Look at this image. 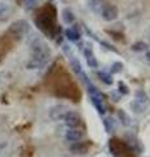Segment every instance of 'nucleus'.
<instances>
[{
  "label": "nucleus",
  "mask_w": 150,
  "mask_h": 157,
  "mask_svg": "<svg viewBox=\"0 0 150 157\" xmlns=\"http://www.w3.org/2000/svg\"><path fill=\"white\" fill-rule=\"evenodd\" d=\"M148 43H145V42H136V43H133L132 46H130V48H132L133 51H136V52H142V51H146L148 50Z\"/></svg>",
  "instance_id": "4468645a"
},
{
  "label": "nucleus",
  "mask_w": 150,
  "mask_h": 157,
  "mask_svg": "<svg viewBox=\"0 0 150 157\" xmlns=\"http://www.w3.org/2000/svg\"><path fill=\"white\" fill-rule=\"evenodd\" d=\"M134 101L141 102V104L146 105V101H148V96H146V93H145L144 90H137L136 93H134Z\"/></svg>",
  "instance_id": "dca6fc26"
},
{
  "label": "nucleus",
  "mask_w": 150,
  "mask_h": 157,
  "mask_svg": "<svg viewBox=\"0 0 150 157\" xmlns=\"http://www.w3.org/2000/svg\"><path fill=\"white\" fill-rule=\"evenodd\" d=\"M101 14H102V18L106 20V21H114V20L118 17V9H116L114 6H102V9H101Z\"/></svg>",
  "instance_id": "20e7f679"
},
{
  "label": "nucleus",
  "mask_w": 150,
  "mask_h": 157,
  "mask_svg": "<svg viewBox=\"0 0 150 157\" xmlns=\"http://www.w3.org/2000/svg\"><path fill=\"white\" fill-rule=\"evenodd\" d=\"M68 157H69V156H68Z\"/></svg>",
  "instance_id": "5701e85b"
},
{
  "label": "nucleus",
  "mask_w": 150,
  "mask_h": 157,
  "mask_svg": "<svg viewBox=\"0 0 150 157\" xmlns=\"http://www.w3.org/2000/svg\"><path fill=\"white\" fill-rule=\"evenodd\" d=\"M123 70V63H114L112 67H111V73H118Z\"/></svg>",
  "instance_id": "aec40b11"
},
{
  "label": "nucleus",
  "mask_w": 150,
  "mask_h": 157,
  "mask_svg": "<svg viewBox=\"0 0 150 157\" xmlns=\"http://www.w3.org/2000/svg\"><path fill=\"white\" fill-rule=\"evenodd\" d=\"M118 89H119V93H122V94H128V93H129V88L125 85L123 81H119Z\"/></svg>",
  "instance_id": "6ab92c4d"
},
{
  "label": "nucleus",
  "mask_w": 150,
  "mask_h": 157,
  "mask_svg": "<svg viewBox=\"0 0 150 157\" xmlns=\"http://www.w3.org/2000/svg\"><path fill=\"white\" fill-rule=\"evenodd\" d=\"M146 59H148V60H150V50L146 52Z\"/></svg>",
  "instance_id": "412c9836"
},
{
  "label": "nucleus",
  "mask_w": 150,
  "mask_h": 157,
  "mask_svg": "<svg viewBox=\"0 0 150 157\" xmlns=\"http://www.w3.org/2000/svg\"><path fill=\"white\" fill-rule=\"evenodd\" d=\"M63 121H64V123L68 128H76V127H79L81 123V117L79 113L68 110L65 113L64 118H63Z\"/></svg>",
  "instance_id": "7ed1b4c3"
},
{
  "label": "nucleus",
  "mask_w": 150,
  "mask_h": 157,
  "mask_svg": "<svg viewBox=\"0 0 150 157\" xmlns=\"http://www.w3.org/2000/svg\"><path fill=\"white\" fill-rule=\"evenodd\" d=\"M84 55L86 58V63H88L89 67H91V68H97V67H98V62H97V58L94 56L91 47L84 48Z\"/></svg>",
  "instance_id": "6e6552de"
},
{
  "label": "nucleus",
  "mask_w": 150,
  "mask_h": 157,
  "mask_svg": "<svg viewBox=\"0 0 150 157\" xmlns=\"http://www.w3.org/2000/svg\"><path fill=\"white\" fill-rule=\"evenodd\" d=\"M69 149L72 153H76V155H80V153H85L88 151V144L84 143V141H76V143H72L69 145Z\"/></svg>",
  "instance_id": "1a4fd4ad"
},
{
  "label": "nucleus",
  "mask_w": 150,
  "mask_h": 157,
  "mask_svg": "<svg viewBox=\"0 0 150 157\" xmlns=\"http://www.w3.org/2000/svg\"><path fill=\"white\" fill-rule=\"evenodd\" d=\"M99 78L102 80L106 85H111L112 84V77H111V73H106V72H98Z\"/></svg>",
  "instance_id": "f3484780"
},
{
  "label": "nucleus",
  "mask_w": 150,
  "mask_h": 157,
  "mask_svg": "<svg viewBox=\"0 0 150 157\" xmlns=\"http://www.w3.org/2000/svg\"><path fill=\"white\" fill-rule=\"evenodd\" d=\"M61 18H63V21H64V24H67V25H71V24L75 22L76 16H75V13L72 12L69 8H64L61 11Z\"/></svg>",
  "instance_id": "9d476101"
},
{
  "label": "nucleus",
  "mask_w": 150,
  "mask_h": 157,
  "mask_svg": "<svg viewBox=\"0 0 150 157\" xmlns=\"http://www.w3.org/2000/svg\"><path fill=\"white\" fill-rule=\"evenodd\" d=\"M31 51L33 52L30 60L26 63V67L29 70H37V68L45 66L48 60V56H50V51L46 48V46H43L39 41H37L31 46Z\"/></svg>",
  "instance_id": "f257e3e1"
},
{
  "label": "nucleus",
  "mask_w": 150,
  "mask_h": 157,
  "mask_svg": "<svg viewBox=\"0 0 150 157\" xmlns=\"http://www.w3.org/2000/svg\"><path fill=\"white\" fill-rule=\"evenodd\" d=\"M130 107H132V110L136 113V114H140V113H144L145 109H146V105H144L141 104V102H137V101H134L130 104Z\"/></svg>",
  "instance_id": "2eb2a0df"
},
{
  "label": "nucleus",
  "mask_w": 150,
  "mask_h": 157,
  "mask_svg": "<svg viewBox=\"0 0 150 157\" xmlns=\"http://www.w3.org/2000/svg\"><path fill=\"white\" fill-rule=\"evenodd\" d=\"M50 2H54V0H50Z\"/></svg>",
  "instance_id": "4be33fe9"
},
{
  "label": "nucleus",
  "mask_w": 150,
  "mask_h": 157,
  "mask_svg": "<svg viewBox=\"0 0 150 157\" xmlns=\"http://www.w3.org/2000/svg\"><path fill=\"white\" fill-rule=\"evenodd\" d=\"M29 29H30V25L25 21V20H18V21L13 22L11 29H9V32L12 33V36L20 38L22 36H25V34L29 32Z\"/></svg>",
  "instance_id": "f03ea898"
},
{
  "label": "nucleus",
  "mask_w": 150,
  "mask_h": 157,
  "mask_svg": "<svg viewBox=\"0 0 150 157\" xmlns=\"http://www.w3.org/2000/svg\"><path fill=\"white\" fill-rule=\"evenodd\" d=\"M67 111L68 110L64 105H55L50 109V118L52 121H61Z\"/></svg>",
  "instance_id": "423d86ee"
},
{
  "label": "nucleus",
  "mask_w": 150,
  "mask_h": 157,
  "mask_svg": "<svg viewBox=\"0 0 150 157\" xmlns=\"http://www.w3.org/2000/svg\"><path fill=\"white\" fill-rule=\"evenodd\" d=\"M118 118L120 119V122H122V124L125 126V127H128V126L132 124V119H130V117L124 110H119L118 111Z\"/></svg>",
  "instance_id": "ddd939ff"
},
{
  "label": "nucleus",
  "mask_w": 150,
  "mask_h": 157,
  "mask_svg": "<svg viewBox=\"0 0 150 157\" xmlns=\"http://www.w3.org/2000/svg\"><path fill=\"white\" fill-rule=\"evenodd\" d=\"M82 137H84V132L81 130L76 128H69L68 131L65 132V140L71 141V143H76V141H80Z\"/></svg>",
  "instance_id": "0eeeda50"
},
{
  "label": "nucleus",
  "mask_w": 150,
  "mask_h": 157,
  "mask_svg": "<svg viewBox=\"0 0 150 157\" xmlns=\"http://www.w3.org/2000/svg\"><path fill=\"white\" fill-rule=\"evenodd\" d=\"M71 66H72V68H73V71L77 73V76H79L81 80H82L84 84H86V85L91 84L90 80H89V77H88V75L84 72V70H82V67H81L79 60H76V59H72V60H71Z\"/></svg>",
  "instance_id": "39448f33"
},
{
  "label": "nucleus",
  "mask_w": 150,
  "mask_h": 157,
  "mask_svg": "<svg viewBox=\"0 0 150 157\" xmlns=\"http://www.w3.org/2000/svg\"><path fill=\"white\" fill-rule=\"evenodd\" d=\"M90 98H91V102H93V105L97 109V111H98L101 115H103L106 113V107H104L103 102H102V98L101 97H90Z\"/></svg>",
  "instance_id": "9b49d317"
},
{
  "label": "nucleus",
  "mask_w": 150,
  "mask_h": 157,
  "mask_svg": "<svg viewBox=\"0 0 150 157\" xmlns=\"http://www.w3.org/2000/svg\"><path fill=\"white\" fill-rule=\"evenodd\" d=\"M103 124H104V128H106L107 132H114L115 131V124H114L112 119H110V118H104Z\"/></svg>",
  "instance_id": "a211bd4d"
},
{
  "label": "nucleus",
  "mask_w": 150,
  "mask_h": 157,
  "mask_svg": "<svg viewBox=\"0 0 150 157\" xmlns=\"http://www.w3.org/2000/svg\"><path fill=\"white\" fill-rule=\"evenodd\" d=\"M65 37L69 39V41H72V42H76V41H79L80 39V33H79V30L77 29H75V28H68L65 30Z\"/></svg>",
  "instance_id": "f8f14e48"
}]
</instances>
